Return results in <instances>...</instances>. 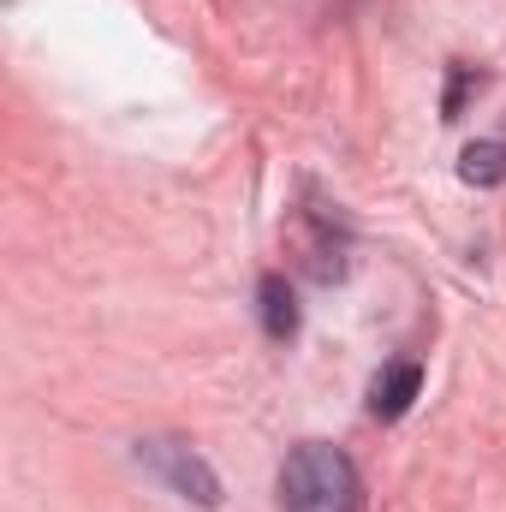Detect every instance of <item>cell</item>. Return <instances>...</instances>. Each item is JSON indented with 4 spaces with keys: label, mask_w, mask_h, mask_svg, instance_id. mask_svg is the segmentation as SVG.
<instances>
[{
    "label": "cell",
    "mask_w": 506,
    "mask_h": 512,
    "mask_svg": "<svg viewBox=\"0 0 506 512\" xmlns=\"http://www.w3.org/2000/svg\"><path fill=\"white\" fill-rule=\"evenodd\" d=\"M471 84H483V78L459 66V72H453V90H447V102H441V108H447V120H459V108H465V96H471Z\"/></svg>",
    "instance_id": "6"
},
{
    "label": "cell",
    "mask_w": 506,
    "mask_h": 512,
    "mask_svg": "<svg viewBox=\"0 0 506 512\" xmlns=\"http://www.w3.org/2000/svg\"><path fill=\"white\" fill-rule=\"evenodd\" d=\"M417 393H423V370L417 364H387L376 382H370V411H376L381 423H393V417L411 411Z\"/></svg>",
    "instance_id": "3"
},
{
    "label": "cell",
    "mask_w": 506,
    "mask_h": 512,
    "mask_svg": "<svg viewBox=\"0 0 506 512\" xmlns=\"http://www.w3.org/2000/svg\"><path fill=\"white\" fill-rule=\"evenodd\" d=\"M256 298H262V328H268V340H292V334H298V298H292L286 274H262Z\"/></svg>",
    "instance_id": "4"
},
{
    "label": "cell",
    "mask_w": 506,
    "mask_h": 512,
    "mask_svg": "<svg viewBox=\"0 0 506 512\" xmlns=\"http://www.w3.org/2000/svg\"><path fill=\"white\" fill-rule=\"evenodd\" d=\"M280 507L286 512H358V465L328 447L304 441L280 465Z\"/></svg>",
    "instance_id": "1"
},
{
    "label": "cell",
    "mask_w": 506,
    "mask_h": 512,
    "mask_svg": "<svg viewBox=\"0 0 506 512\" xmlns=\"http://www.w3.org/2000/svg\"><path fill=\"white\" fill-rule=\"evenodd\" d=\"M137 465H149L179 501H197V507H221V477L209 471V459L185 441H137Z\"/></svg>",
    "instance_id": "2"
},
{
    "label": "cell",
    "mask_w": 506,
    "mask_h": 512,
    "mask_svg": "<svg viewBox=\"0 0 506 512\" xmlns=\"http://www.w3.org/2000/svg\"><path fill=\"white\" fill-rule=\"evenodd\" d=\"M459 179H465V185H506V143L501 137L465 143V155H459Z\"/></svg>",
    "instance_id": "5"
}]
</instances>
